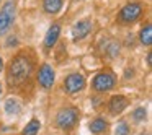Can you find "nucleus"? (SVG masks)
I'll return each mask as SVG.
<instances>
[{"label":"nucleus","instance_id":"f257e3e1","mask_svg":"<svg viewBox=\"0 0 152 135\" xmlns=\"http://www.w3.org/2000/svg\"><path fill=\"white\" fill-rule=\"evenodd\" d=\"M31 73V62L23 56H18L12 60V65L8 69V83L18 86L28 80Z\"/></svg>","mask_w":152,"mask_h":135},{"label":"nucleus","instance_id":"f03ea898","mask_svg":"<svg viewBox=\"0 0 152 135\" xmlns=\"http://www.w3.org/2000/svg\"><path fill=\"white\" fill-rule=\"evenodd\" d=\"M13 20H15V4L13 2H7L4 5V8L0 10V36L10 30Z\"/></svg>","mask_w":152,"mask_h":135},{"label":"nucleus","instance_id":"7ed1b4c3","mask_svg":"<svg viewBox=\"0 0 152 135\" xmlns=\"http://www.w3.org/2000/svg\"><path fill=\"white\" fill-rule=\"evenodd\" d=\"M77 119H79V111L74 108H66L57 114V125L64 130H69L75 125Z\"/></svg>","mask_w":152,"mask_h":135},{"label":"nucleus","instance_id":"20e7f679","mask_svg":"<svg viewBox=\"0 0 152 135\" xmlns=\"http://www.w3.org/2000/svg\"><path fill=\"white\" fill-rule=\"evenodd\" d=\"M142 13V7L139 4H128L119 12V21L121 23H134Z\"/></svg>","mask_w":152,"mask_h":135},{"label":"nucleus","instance_id":"39448f33","mask_svg":"<svg viewBox=\"0 0 152 135\" xmlns=\"http://www.w3.org/2000/svg\"><path fill=\"white\" fill-rule=\"evenodd\" d=\"M113 85H115V77H113V73H108V72L98 73L93 80V90L98 93L108 91L110 88H113Z\"/></svg>","mask_w":152,"mask_h":135},{"label":"nucleus","instance_id":"423d86ee","mask_svg":"<svg viewBox=\"0 0 152 135\" xmlns=\"http://www.w3.org/2000/svg\"><path fill=\"white\" fill-rule=\"evenodd\" d=\"M64 86H66L67 93H77V91H80V90H83V86H85V78H83L80 73H72V75H69L66 78Z\"/></svg>","mask_w":152,"mask_h":135},{"label":"nucleus","instance_id":"0eeeda50","mask_svg":"<svg viewBox=\"0 0 152 135\" xmlns=\"http://www.w3.org/2000/svg\"><path fill=\"white\" fill-rule=\"evenodd\" d=\"M38 83H39L43 88L49 90L54 83V70L51 69V65L44 64L39 69V73H38Z\"/></svg>","mask_w":152,"mask_h":135},{"label":"nucleus","instance_id":"6e6552de","mask_svg":"<svg viewBox=\"0 0 152 135\" xmlns=\"http://www.w3.org/2000/svg\"><path fill=\"white\" fill-rule=\"evenodd\" d=\"M90 30H92V23H90L88 20H83V21L75 23V26H74V30H72L74 39H75V41L83 39V38H85L87 34L90 33Z\"/></svg>","mask_w":152,"mask_h":135},{"label":"nucleus","instance_id":"1a4fd4ad","mask_svg":"<svg viewBox=\"0 0 152 135\" xmlns=\"http://www.w3.org/2000/svg\"><path fill=\"white\" fill-rule=\"evenodd\" d=\"M126 106H128V99H126L124 96H121V95L113 96V98L110 99V111H111L113 114L121 112L123 109H126Z\"/></svg>","mask_w":152,"mask_h":135},{"label":"nucleus","instance_id":"9d476101","mask_svg":"<svg viewBox=\"0 0 152 135\" xmlns=\"http://www.w3.org/2000/svg\"><path fill=\"white\" fill-rule=\"evenodd\" d=\"M59 33H61L59 25H53V26L48 30V34H46V38H44V46H46V47H53L54 44L57 43Z\"/></svg>","mask_w":152,"mask_h":135},{"label":"nucleus","instance_id":"9b49d317","mask_svg":"<svg viewBox=\"0 0 152 135\" xmlns=\"http://www.w3.org/2000/svg\"><path fill=\"white\" fill-rule=\"evenodd\" d=\"M43 7L46 13H57L62 7V0H43Z\"/></svg>","mask_w":152,"mask_h":135},{"label":"nucleus","instance_id":"f8f14e48","mask_svg":"<svg viewBox=\"0 0 152 135\" xmlns=\"http://www.w3.org/2000/svg\"><path fill=\"white\" fill-rule=\"evenodd\" d=\"M90 132L92 134H102V132H105L106 130V127H108V124L105 122V119H102V117H96L95 121H92L90 122Z\"/></svg>","mask_w":152,"mask_h":135},{"label":"nucleus","instance_id":"ddd939ff","mask_svg":"<svg viewBox=\"0 0 152 135\" xmlns=\"http://www.w3.org/2000/svg\"><path fill=\"white\" fill-rule=\"evenodd\" d=\"M141 43L144 44V46H151L152 44V26L151 25H145L144 28L141 30Z\"/></svg>","mask_w":152,"mask_h":135},{"label":"nucleus","instance_id":"4468645a","mask_svg":"<svg viewBox=\"0 0 152 135\" xmlns=\"http://www.w3.org/2000/svg\"><path fill=\"white\" fill-rule=\"evenodd\" d=\"M41 124L39 121H36V119H33V121H30L26 124V127L23 129V135H36L38 130H39Z\"/></svg>","mask_w":152,"mask_h":135},{"label":"nucleus","instance_id":"2eb2a0df","mask_svg":"<svg viewBox=\"0 0 152 135\" xmlns=\"http://www.w3.org/2000/svg\"><path fill=\"white\" fill-rule=\"evenodd\" d=\"M5 111H7L8 114H17V112L20 111V106H18V103L15 101V99H8V101L5 103Z\"/></svg>","mask_w":152,"mask_h":135},{"label":"nucleus","instance_id":"dca6fc26","mask_svg":"<svg viewBox=\"0 0 152 135\" xmlns=\"http://www.w3.org/2000/svg\"><path fill=\"white\" fill-rule=\"evenodd\" d=\"M116 135H129V129H128V124L126 122H119L116 125Z\"/></svg>","mask_w":152,"mask_h":135},{"label":"nucleus","instance_id":"f3484780","mask_svg":"<svg viewBox=\"0 0 152 135\" xmlns=\"http://www.w3.org/2000/svg\"><path fill=\"white\" fill-rule=\"evenodd\" d=\"M132 116H134L136 121H142V119H145V111L142 108H139V109H136V111H134V114H132Z\"/></svg>","mask_w":152,"mask_h":135},{"label":"nucleus","instance_id":"a211bd4d","mask_svg":"<svg viewBox=\"0 0 152 135\" xmlns=\"http://www.w3.org/2000/svg\"><path fill=\"white\" fill-rule=\"evenodd\" d=\"M147 65H152V54H147Z\"/></svg>","mask_w":152,"mask_h":135},{"label":"nucleus","instance_id":"6ab92c4d","mask_svg":"<svg viewBox=\"0 0 152 135\" xmlns=\"http://www.w3.org/2000/svg\"><path fill=\"white\" fill-rule=\"evenodd\" d=\"M12 44H17V39H15V38H10V41H8V46H12Z\"/></svg>","mask_w":152,"mask_h":135},{"label":"nucleus","instance_id":"aec40b11","mask_svg":"<svg viewBox=\"0 0 152 135\" xmlns=\"http://www.w3.org/2000/svg\"><path fill=\"white\" fill-rule=\"evenodd\" d=\"M2 69H4V60L0 59V72H2Z\"/></svg>","mask_w":152,"mask_h":135},{"label":"nucleus","instance_id":"412c9836","mask_svg":"<svg viewBox=\"0 0 152 135\" xmlns=\"http://www.w3.org/2000/svg\"><path fill=\"white\" fill-rule=\"evenodd\" d=\"M0 93H2V85H0Z\"/></svg>","mask_w":152,"mask_h":135}]
</instances>
